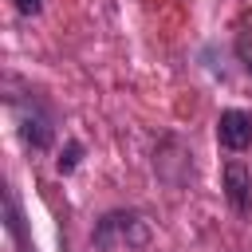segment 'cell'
I'll use <instances>...</instances> for the list:
<instances>
[{
    "instance_id": "cell-8",
    "label": "cell",
    "mask_w": 252,
    "mask_h": 252,
    "mask_svg": "<svg viewBox=\"0 0 252 252\" xmlns=\"http://www.w3.org/2000/svg\"><path fill=\"white\" fill-rule=\"evenodd\" d=\"M12 8H16V12H24V16H39L43 0H12Z\"/></svg>"
},
{
    "instance_id": "cell-3",
    "label": "cell",
    "mask_w": 252,
    "mask_h": 252,
    "mask_svg": "<svg viewBox=\"0 0 252 252\" xmlns=\"http://www.w3.org/2000/svg\"><path fill=\"white\" fill-rule=\"evenodd\" d=\"M217 142L232 154H244L252 146V114L248 110H220L217 118Z\"/></svg>"
},
{
    "instance_id": "cell-2",
    "label": "cell",
    "mask_w": 252,
    "mask_h": 252,
    "mask_svg": "<svg viewBox=\"0 0 252 252\" xmlns=\"http://www.w3.org/2000/svg\"><path fill=\"white\" fill-rule=\"evenodd\" d=\"M220 185H224V197H228L232 213L248 217V213H252V169H248L244 161H224Z\"/></svg>"
},
{
    "instance_id": "cell-6",
    "label": "cell",
    "mask_w": 252,
    "mask_h": 252,
    "mask_svg": "<svg viewBox=\"0 0 252 252\" xmlns=\"http://www.w3.org/2000/svg\"><path fill=\"white\" fill-rule=\"evenodd\" d=\"M79 158H83V146H79V142H67V150H63V154H59V161H55V165H59V173H71V169L79 165Z\"/></svg>"
},
{
    "instance_id": "cell-5",
    "label": "cell",
    "mask_w": 252,
    "mask_h": 252,
    "mask_svg": "<svg viewBox=\"0 0 252 252\" xmlns=\"http://www.w3.org/2000/svg\"><path fill=\"white\" fill-rule=\"evenodd\" d=\"M232 47H236V59L252 71V8H248V12H240L236 32H232Z\"/></svg>"
},
{
    "instance_id": "cell-4",
    "label": "cell",
    "mask_w": 252,
    "mask_h": 252,
    "mask_svg": "<svg viewBox=\"0 0 252 252\" xmlns=\"http://www.w3.org/2000/svg\"><path fill=\"white\" fill-rule=\"evenodd\" d=\"M16 118H20V138L32 146V150H47L55 130H51V118L32 102V106H16Z\"/></svg>"
},
{
    "instance_id": "cell-7",
    "label": "cell",
    "mask_w": 252,
    "mask_h": 252,
    "mask_svg": "<svg viewBox=\"0 0 252 252\" xmlns=\"http://www.w3.org/2000/svg\"><path fill=\"white\" fill-rule=\"evenodd\" d=\"M4 209H8V232L16 240H24V228H20V213H16V197L12 193H4Z\"/></svg>"
},
{
    "instance_id": "cell-1",
    "label": "cell",
    "mask_w": 252,
    "mask_h": 252,
    "mask_svg": "<svg viewBox=\"0 0 252 252\" xmlns=\"http://www.w3.org/2000/svg\"><path fill=\"white\" fill-rule=\"evenodd\" d=\"M146 240H150V224H146L138 213H106V217L98 220V228H94V244H98L102 252H110V248H118V244L142 248Z\"/></svg>"
}]
</instances>
